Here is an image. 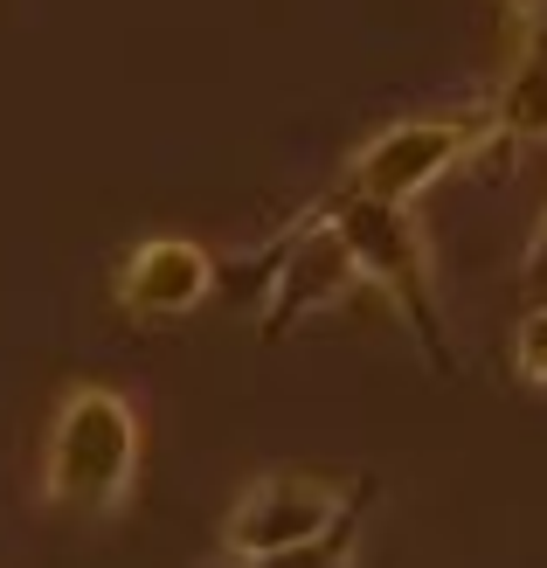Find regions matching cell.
<instances>
[{
	"label": "cell",
	"mask_w": 547,
	"mask_h": 568,
	"mask_svg": "<svg viewBox=\"0 0 547 568\" xmlns=\"http://www.w3.org/2000/svg\"><path fill=\"white\" fill-rule=\"evenodd\" d=\"M215 277H222L215 250H201L194 236H146L139 250H125L119 277H111V305L132 326H166L188 320L194 305H209Z\"/></svg>",
	"instance_id": "8992f818"
},
{
	"label": "cell",
	"mask_w": 547,
	"mask_h": 568,
	"mask_svg": "<svg viewBox=\"0 0 547 568\" xmlns=\"http://www.w3.org/2000/svg\"><path fill=\"white\" fill-rule=\"evenodd\" d=\"M527 264H547V215H540V230H534V243H527Z\"/></svg>",
	"instance_id": "30bf717a"
},
{
	"label": "cell",
	"mask_w": 547,
	"mask_h": 568,
	"mask_svg": "<svg viewBox=\"0 0 547 568\" xmlns=\"http://www.w3.org/2000/svg\"><path fill=\"white\" fill-rule=\"evenodd\" d=\"M361 514H347L340 527H326L320 541H305V548H277V555H256V561H215V568H354L361 561Z\"/></svg>",
	"instance_id": "ba28073f"
},
{
	"label": "cell",
	"mask_w": 547,
	"mask_h": 568,
	"mask_svg": "<svg viewBox=\"0 0 547 568\" xmlns=\"http://www.w3.org/2000/svg\"><path fill=\"white\" fill-rule=\"evenodd\" d=\"M139 409L104 382H77L63 388V403L49 416V444H42V493L63 514H91L111 520L125 514V499L139 486Z\"/></svg>",
	"instance_id": "6da1fadb"
},
{
	"label": "cell",
	"mask_w": 547,
	"mask_h": 568,
	"mask_svg": "<svg viewBox=\"0 0 547 568\" xmlns=\"http://www.w3.org/2000/svg\"><path fill=\"white\" fill-rule=\"evenodd\" d=\"M506 36H513V55L493 91L499 153L547 139V0H506Z\"/></svg>",
	"instance_id": "52a82bcc"
},
{
	"label": "cell",
	"mask_w": 547,
	"mask_h": 568,
	"mask_svg": "<svg viewBox=\"0 0 547 568\" xmlns=\"http://www.w3.org/2000/svg\"><path fill=\"white\" fill-rule=\"evenodd\" d=\"M493 153H499L493 98L485 104H444V111H416V119H395L374 139H361L340 187L409 209L416 194H429L444 174H457V166H472V160H493Z\"/></svg>",
	"instance_id": "3957f363"
},
{
	"label": "cell",
	"mask_w": 547,
	"mask_h": 568,
	"mask_svg": "<svg viewBox=\"0 0 547 568\" xmlns=\"http://www.w3.org/2000/svg\"><path fill=\"white\" fill-rule=\"evenodd\" d=\"M513 367H520L527 388H547V305L527 312L520 333H513Z\"/></svg>",
	"instance_id": "9c48e42d"
},
{
	"label": "cell",
	"mask_w": 547,
	"mask_h": 568,
	"mask_svg": "<svg viewBox=\"0 0 547 568\" xmlns=\"http://www.w3.org/2000/svg\"><path fill=\"white\" fill-rule=\"evenodd\" d=\"M361 506H367V478H347V471H305V465L256 471L236 493V506L222 514L215 561H256L277 548H305L347 514H361Z\"/></svg>",
	"instance_id": "277c9868"
},
{
	"label": "cell",
	"mask_w": 547,
	"mask_h": 568,
	"mask_svg": "<svg viewBox=\"0 0 547 568\" xmlns=\"http://www.w3.org/2000/svg\"><path fill=\"white\" fill-rule=\"evenodd\" d=\"M264 257L277 264L271 271V298H264V333H284V326L312 320V312L340 305L347 292H361L354 250H347V236H340L320 209H305L284 236H271Z\"/></svg>",
	"instance_id": "5b68a950"
},
{
	"label": "cell",
	"mask_w": 547,
	"mask_h": 568,
	"mask_svg": "<svg viewBox=\"0 0 547 568\" xmlns=\"http://www.w3.org/2000/svg\"><path fill=\"white\" fill-rule=\"evenodd\" d=\"M326 222L340 236H347L354 250V264H361V284H374L388 305H395V320L409 326V339L423 347L429 367H457L450 354V339H444V305H437V264H429V236H423V222L402 209V202H374V194H354V187H326L320 202Z\"/></svg>",
	"instance_id": "7a4b0ae2"
}]
</instances>
